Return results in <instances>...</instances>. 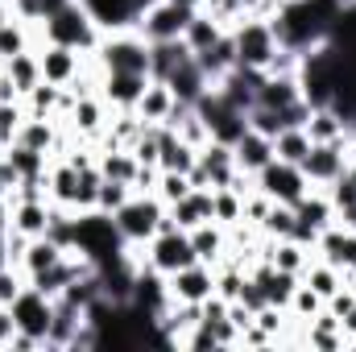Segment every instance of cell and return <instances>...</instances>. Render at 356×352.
I'll use <instances>...</instances> for the list:
<instances>
[{"mask_svg": "<svg viewBox=\"0 0 356 352\" xmlns=\"http://www.w3.org/2000/svg\"><path fill=\"white\" fill-rule=\"evenodd\" d=\"M75 253H83L91 265H112L129 257V241L120 237L108 211L88 207V211H75Z\"/></svg>", "mask_w": 356, "mask_h": 352, "instance_id": "cell-1", "label": "cell"}, {"mask_svg": "<svg viewBox=\"0 0 356 352\" xmlns=\"http://www.w3.org/2000/svg\"><path fill=\"white\" fill-rule=\"evenodd\" d=\"M38 33H42V42L71 46V50H79V54H95V46H99V38H104L99 21L88 13L83 0H71V4H67L63 13H54L46 25H38Z\"/></svg>", "mask_w": 356, "mask_h": 352, "instance_id": "cell-2", "label": "cell"}, {"mask_svg": "<svg viewBox=\"0 0 356 352\" xmlns=\"http://www.w3.org/2000/svg\"><path fill=\"white\" fill-rule=\"evenodd\" d=\"M99 71H129V75H149V42L137 29H108L91 54Z\"/></svg>", "mask_w": 356, "mask_h": 352, "instance_id": "cell-3", "label": "cell"}, {"mask_svg": "<svg viewBox=\"0 0 356 352\" xmlns=\"http://www.w3.org/2000/svg\"><path fill=\"white\" fill-rule=\"evenodd\" d=\"M162 216H166V203H162L158 195L133 191V195H129V203H124V207H120L112 220H116L120 237L129 241V249H145V245L158 237V224H162Z\"/></svg>", "mask_w": 356, "mask_h": 352, "instance_id": "cell-4", "label": "cell"}, {"mask_svg": "<svg viewBox=\"0 0 356 352\" xmlns=\"http://www.w3.org/2000/svg\"><path fill=\"white\" fill-rule=\"evenodd\" d=\"M228 33H232V42H236V67L266 71L269 58L277 54V38H273V25H269L266 17H245V21H236Z\"/></svg>", "mask_w": 356, "mask_h": 352, "instance_id": "cell-5", "label": "cell"}, {"mask_svg": "<svg viewBox=\"0 0 356 352\" xmlns=\"http://www.w3.org/2000/svg\"><path fill=\"white\" fill-rule=\"evenodd\" d=\"M191 17H195V8H186V4H178V0H149V4L137 13L133 29H137L145 42H175V38H182V29H186Z\"/></svg>", "mask_w": 356, "mask_h": 352, "instance_id": "cell-6", "label": "cell"}, {"mask_svg": "<svg viewBox=\"0 0 356 352\" xmlns=\"http://www.w3.org/2000/svg\"><path fill=\"white\" fill-rule=\"evenodd\" d=\"M253 186L273 199V203H286V207H294L307 191H311V178L302 175V166H294V162H282V158H273L269 166H261L257 175H253Z\"/></svg>", "mask_w": 356, "mask_h": 352, "instance_id": "cell-7", "label": "cell"}, {"mask_svg": "<svg viewBox=\"0 0 356 352\" xmlns=\"http://www.w3.org/2000/svg\"><path fill=\"white\" fill-rule=\"evenodd\" d=\"M141 262L149 265V269H158L162 278H170L178 269H186V265H195V245H191V232L186 228H170V232H158L145 249H141Z\"/></svg>", "mask_w": 356, "mask_h": 352, "instance_id": "cell-8", "label": "cell"}, {"mask_svg": "<svg viewBox=\"0 0 356 352\" xmlns=\"http://www.w3.org/2000/svg\"><path fill=\"white\" fill-rule=\"evenodd\" d=\"M8 311H13V323H17V332H25V336H38L42 344H46V336H50V323H54V298L50 294H42L38 286H29L25 282V290L8 303Z\"/></svg>", "mask_w": 356, "mask_h": 352, "instance_id": "cell-9", "label": "cell"}, {"mask_svg": "<svg viewBox=\"0 0 356 352\" xmlns=\"http://www.w3.org/2000/svg\"><path fill=\"white\" fill-rule=\"evenodd\" d=\"M33 50H38V63H42V79L54 83V88H71V83H79L88 75L91 54H79L71 46H54V42H42Z\"/></svg>", "mask_w": 356, "mask_h": 352, "instance_id": "cell-10", "label": "cell"}, {"mask_svg": "<svg viewBox=\"0 0 356 352\" xmlns=\"http://www.w3.org/2000/svg\"><path fill=\"white\" fill-rule=\"evenodd\" d=\"M344 170H348V141H315L311 154L302 158V175L311 178V186H332Z\"/></svg>", "mask_w": 356, "mask_h": 352, "instance_id": "cell-11", "label": "cell"}, {"mask_svg": "<svg viewBox=\"0 0 356 352\" xmlns=\"http://www.w3.org/2000/svg\"><path fill=\"white\" fill-rule=\"evenodd\" d=\"M166 290H170V303H203L216 294V265L195 262L186 269H178L166 278Z\"/></svg>", "mask_w": 356, "mask_h": 352, "instance_id": "cell-12", "label": "cell"}, {"mask_svg": "<svg viewBox=\"0 0 356 352\" xmlns=\"http://www.w3.org/2000/svg\"><path fill=\"white\" fill-rule=\"evenodd\" d=\"M149 88V75H129V71H99V95L112 112H133L137 99Z\"/></svg>", "mask_w": 356, "mask_h": 352, "instance_id": "cell-13", "label": "cell"}, {"mask_svg": "<svg viewBox=\"0 0 356 352\" xmlns=\"http://www.w3.org/2000/svg\"><path fill=\"white\" fill-rule=\"evenodd\" d=\"M108 120H112V108L104 104V95L99 91H83V95H75V108H71V116H67V129L75 133V137H83V141H99V133L108 129Z\"/></svg>", "mask_w": 356, "mask_h": 352, "instance_id": "cell-14", "label": "cell"}, {"mask_svg": "<svg viewBox=\"0 0 356 352\" xmlns=\"http://www.w3.org/2000/svg\"><path fill=\"white\" fill-rule=\"evenodd\" d=\"M249 278L261 286V294H266V303L273 307H290V298H294V290H298V273H286V269H277L273 262L266 257H257V262L249 265Z\"/></svg>", "mask_w": 356, "mask_h": 352, "instance_id": "cell-15", "label": "cell"}, {"mask_svg": "<svg viewBox=\"0 0 356 352\" xmlns=\"http://www.w3.org/2000/svg\"><path fill=\"white\" fill-rule=\"evenodd\" d=\"M199 162V150L191 141H182L170 125H158V170H178L191 175V166Z\"/></svg>", "mask_w": 356, "mask_h": 352, "instance_id": "cell-16", "label": "cell"}, {"mask_svg": "<svg viewBox=\"0 0 356 352\" xmlns=\"http://www.w3.org/2000/svg\"><path fill=\"white\" fill-rule=\"evenodd\" d=\"M50 211H54L50 199H13V220H8V228L21 232V237H29V241H33V237H46Z\"/></svg>", "mask_w": 356, "mask_h": 352, "instance_id": "cell-17", "label": "cell"}, {"mask_svg": "<svg viewBox=\"0 0 356 352\" xmlns=\"http://www.w3.org/2000/svg\"><path fill=\"white\" fill-rule=\"evenodd\" d=\"M199 166H203V175H207V186H211V191H220V186H232V178L241 175V170H236V158H232V150H228V145H220V141H207V145H199Z\"/></svg>", "mask_w": 356, "mask_h": 352, "instance_id": "cell-18", "label": "cell"}, {"mask_svg": "<svg viewBox=\"0 0 356 352\" xmlns=\"http://www.w3.org/2000/svg\"><path fill=\"white\" fill-rule=\"evenodd\" d=\"M232 158H236V170H241V175L253 178L261 166H269V162H273V137H266V133H253V129H249V133L232 145Z\"/></svg>", "mask_w": 356, "mask_h": 352, "instance_id": "cell-19", "label": "cell"}, {"mask_svg": "<svg viewBox=\"0 0 356 352\" xmlns=\"http://www.w3.org/2000/svg\"><path fill=\"white\" fill-rule=\"evenodd\" d=\"M224 33H228V25H224L220 17H211L207 8H195V17H191L186 29H182V42H186L191 54H203V50H211Z\"/></svg>", "mask_w": 356, "mask_h": 352, "instance_id": "cell-20", "label": "cell"}, {"mask_svg": "<svg viewBox=\"0 0 356 352\" xmlns=\"http://www.w3.org/2000/svg\"><path fill=\"white\" fill-rule=\"evenodd\" d=\"M166 211H170V220H175L178 228H186V232L199 228V224H207V220H216V216H211V191H199V186H191V191H186L178 203H170Z\"/></svg>", "mask_w": 356, "mask_h": 352, "instance_id": "cell-21", "label": "cell"}, {"mask_svg": "<svg viewBox=\"0 0 356 352\" xmlns=\"http://www.w3.org/2000/svg\"><path fill=\"white\" fill-rule=\"evenodd\" d=\"M191 245H195V257H199V262L220 265L228 257V228L216 224V220H207V224L191 228Z\"/></svg>", "mask_w": 356, "mask_h": 352, "instance_id": "cell-22", "label": "cell"}, {"mask_svg": "<svg viewBox=\"0 0 356 352\" xmlns=\"http://www.w3.org/2000/svg\"><path fill=\"white\" fill-rule=\"evenodd\" d=\"M294 99H302L298 75H266L261 88H257V108H269V112H282Z\"/></svg>", "mask_w": 356, "mask_h": 352, "instance_id": "cell-23", "label": "cell"}, {"mask_svg": "<svg viewBox=\"0 0 356 352\" xmlns=\"http://www.w3.org/2000/svg\"><path fill=\"white\" fill-rule=\"evenodd\" d=\"M186 58H191V50H186L182 38H175V42H149V79L166 83Z\"/></svg>", "mask_w": 356, "mask_h": 352, "instance_id": "cell-24", "label": "cell"}, {"mask_svg": "<svg viewBox=\"0 0 356 352\" xmlns=\"http://www.w3.org/2000/svg\"><path fill=\"white\" fill-rule=\"evenodd\" d=\"M71 249H58L50 237H33L29 245H25V253H21V262H17V269L25 273V282L33 278V273H42V269H50L54 262H63Z\"/></svg>", "mask_w": 356, "mask_h": 352, "instance_id": "cell-25", "label": "cell"}, {"mask_svg": "<svg viewBox=\"0 0 356 352\" xmlns=\"http://www.w3.org/2000/svg\"><path fill=\"white\" fill-rule=\"evenodd\" d=\"M166 88L175 91V99H182V104H195L203 91L211 88V79L203 75V67H199V63H195V54H191V58H186V63L175 71V75L166 79Z\"/></svg>", "mask_w": 356, "mask_h": 352, "instance_id": "cell-26", "label": "cell"}, {"mask_svg": "<svg viewBox=\"0 0 356 352\" xmlns=\"http://www.w3.org/2000/svg\"><path fill=\"white\" fill-rule=\"evenodd\" d=\"M4 67V75L13 79V88H17V95L25 99L29 91L42 83V63H38V50H25V54H13L8 63H0Z\"/></svg>", "mask_w": 356, "mask_h": 352, "instance_id": "cell-27", "label": "cell"}, {"mask_svg": "<svg viewBox=\"0 0 356 352\" xmlns=\"http://www.w3.org/2000/svg\"><path fill=\"white\" fill-rule=\"evenodd\" d=\"M170 108H175V91L166 88V83H158V79H149V88H145V95L137 99L133 112H137L145 125H166Z\"/></svg>", "mask_w": 356, "mask_h": 352, "instance_id": "cell-28", "label": "cell"}, {"mask_svg": "<svg viewBox=\"0 0 356 352\" xmlns=\"http://www.w3.org/2000/svg\"><path fill=\"white\" fill-rule=\"evenodd\" d=\"M95 166H99V175L104 178H120V182H133L137 175V158H133V150H124V145H99L95 150Z\"/></svg>", "mask_w": 356, "mask_h": 352, "instance_id": "cell-29", "label": "cell"}, {"mask_svg": "<svg viewBox=\"0 0 356 352\" xmlns=\"http://www.w3.org/2000/svg\"><path fill=\"white\" fill-rule=\"evenodd\" d=\"M307 137L311 141H348V120L336 108H311L307 116Z\"/></svg>", "mask_w": 356, "mask_h": 352, "instance_id": "cell-30", "label": "cell"}, {"mask_svg": "<svg viewBox=\"0 0 356 352\" xmlns=\"http://www.w3.org/2000/svg\"><path fill=\"white\" fill-rule=\"evenodd\" d=\"M195 63L203 67V75L216 83L220 75H228L232 67H236V42H232V33H224L211 50H203V54H195Z\"/></svg>", "mask_w": 356, "mask_h": 352, "instance_id": "cell-31", "label": "cell"}, {"mask_svg": "<svg viewBox=\"0 0 356 352\" xmlns=\"http://www.w3.org/2000/svg\"><path fill=\"white\" fill-rule=\"evenodd\" d=\"M4 158L13 162V170H17L21 182H33V178L50 175V158H46V154H38V150H29V145H21V141H13V145L4 150Z\"/></svg>", "mask_w": 356, "mask_h": 352, "instance_id": "cell-32", "label": "cell"}, {"mask_svg": "<svg viewBox=\"0 0 356 352\" xmlns=\"http://www.w3.org/2000/svg\"><path fill=\"white\" fill-rule=\"evenodd\" d=\"M302 282H307V286H311V290H315V294H319L323 303H327V298H332V294H336V290L344 286V269H336L332 262L315 257V262L302 269Z\"/></svg>", "mask_w": 356, "mask_h": 352, "instance_id": "cell-33", "label": "cell"}, {"mask_svg": "<svg viewBox=\"0 0 356 352\" xmlns=\"http://www.w3.org/2000/svg\"><path fill=\"white\" fill-rule=\"evenodd\" d=\"M25 50H33V25H25L21 17L0 21V63H8L13 54H25Z\"/></svg>", "mask_w": 356, "mask_h": 352, "instance_id": "cell-34", "label": "cell"}, {"mask_svg": "<svg viewBox=\"0 0 356 352\" xmlns=\"http://www.w3.org/2000/svg\"><path fill=\"white\" fill-rule=\"evenodd\" d=\"M311 145H315V141L307 137V129H282V133L273 137V158L302 166V158L311 154Z\"/></svg>", "mask_w": 356, "mask_h": 352, "instance_id": "cell-35", "label": "cell"}, {"mask_svg": "<svg viewBox=\"0 0 356 352\" xmlns=\"http://www.w3.org/2000/svg\"><path fill=\"white\" fill-rule=\"evenodd\" d=\"M211 216H216V224H224V228L241 224V220H245V195L232 191V186L211 191Z\"/></svg>", "mask_w": 356, "mask_h": 352, "instance_id": "cell-36", "label": "cell"}, {"mask_svg": "<svg viewBox=\"0 0 356 352\" xmlns=\"http://www.w3.org/2000/svg\"><path fill=\"white\" fill-rule=\"evenodd\" d=\"M67 4H71V0H13L17 17H21L25 25H33V29H38V25H46V21H50L54 13H63Z\"/></svg>", "mask_w": 356, "mask_h": 352, "instance_id": "cell-37", "label": "cell"}, {"mask_svg": "<svg viewBox=\"0 0 356 352\" xmlns=\"http://www.w3.org/2000/svg\"><path fill=\"white\" fill-rule=\"evenodd\" d=\"M129 195H133V182L104 178V182H99V191H95V207H99V211H108V216H116V211L129 203Z\"/></svg>", "mask_w": 356, "mask_h": 352, "instance_id": "cell-38", "label": "cell"}, {"mask_svg": "<svg viewBox=\"0 0 356 352\" xmlns=\"http://www.w3.org/2000/svg\"><path fill=\"white\" fill-rule=\"evenodd\" d=\"M323 307H327V303H323L307 282H298V290H294V298H290V307H286V311H290V319H294V323H311Z\"/></svg>", "mask_w": 356, "mask_h": 352, "instance_id": "cell-39", "label": "cell"}, {"mask_svg": "<svg viewBox=\"0 0 356 352\" xmlns=\"http://www.w3.org/2000/svg\"><path fill=\"white\" fill-rule=\"evenodd\" d=\"M245 133H249V112H236V108H232L224 120L211 125V141H220V145H228V150H232Z\"/></svg>", "mask_w": 356, "mask_h": 352, "instance_id": "cell-40", "label": "cell"}, {"mask_svg": "<svg viewBox=\"0 0 356 352\" xmlns=\"http://www.w3.org/2000/svg\"><path fill=\"white\" fill-rule=\"evenodd\" d=\"M257 232H261V237H273V241L290 237V232H294V207H286V203H269V211H266V220L257 224Z\"/></svg>", "mask_w": 356, "mask_h": 352, "instance_id": "cell-41", "label": "cell"}, {"mask_svg": "<svg viewBox=\"0 0 356 352\" xmlns=\"http://www.w3.org/2000/svg\"><path fill=\"white\" fill-rule=\"evenodd\" d=\"M186 191H191V178L178 175V170H162V175H158V186H154V195H158L166 207H170V203H178Z\"/></svg>", "mask_w": 356, "mask_h": 352, "instance_id": "cell-42", "label": "cell"}, {"mask_svg": "<svg viewBox=\"0 0 356 352\" xmlns=\"http://www.w3.org/2000/svg\"><path fill=\"white\" fill-rule=\"evenodd\" d=\"M25 116H29V112H25V99H0V133H4L8 141L17 137V129L25 125Z\"/></svg>", "mask_w": 356, "mask_h": 352, "instance_id": "cell-43", "label": "cell"}, {"mask_svg": "<svg viewBox=\"0 0 356 352\" xmlns=\"http://www.w3.org/2000/svg\"><path fill=\"white\" fill-rule=\"evenodd\" d=\"M21 290H25V273H21L17 265H4V269H0V307H8Z\"/></svg>", "mask_w": 356, "mask_h": 352, "instance_id": "cell-44", "label": "cell"}, {"mask_svg": "<svg viewBox=\"0 0 356 352\" xmlns=\"http://www.w3.org/2000/svg\"><path fill=\"white\" fill-rule=\"evenodd\" d=\"M269 203H273V199H266V195H261V191H257V186H253V191H249V195H245V224H253V228H257V224H261V220H266Z\"/></svg>", "mask_w": 356, "mask_h": 352, "instance_id": "cell-45", "label": "cell"}, {"mask_svg": "<svg viewBox=\"0 0 356 352\" xmlns=\"http://www.w3.org/2000/svg\"><path fill=\"white\" fill-rule=\"evenodd\" d=\"M241 349H277V336H269L266 328L249 323V328L241 332Z\"/></svg>", "mask_w": 356, "mask_h": 352, "instance_id": "cell-46", "label": "cell"}, {"mask_svg": "<svg viewBox=\"0 0 356 352\" xmlns=\"http://www.w3.org/2000/svg\"><path fill=\"white\" fill-rule=\"evenodd\" d=\"M158 166H149V162H141L137 166V175H133V191H145V195H154V186H158Z\"/></svg>", "mask_w": 356, "mask_h": 352, "instance_id": "cell-47", "label": "cell"}, {"mask_svg": "<svg viewBox=\"0 0 356 352\" xmlns=\"http://www.w3.org/2000/svg\"><path fill=\"white\" fill-rule=\"evenodd\" d=\"M236 303H245V307H249V311H253V315H257V311H261V307H266V294H261V286H257V282H253V278H249V282H245V290H241V298H236Z\"/></svg>", "mask_w": 356, "mask_h": 352, "instance_id": "cell-48", "label": "cell"}, {"mask_svg": "<svg viewBox=\"0 0 356 352\" xmlns=\"http://www.w3.org/2000/svg\"><path fill=\"white\" fill-rule=\"evenodd\" d=\"M13 332H17V323H13V311H8V307H0V349H8Z\"/></svg>", "mask_w": 356, "mask_h": 352, "instance_id": "cell-49", "label": "cell"}, {"mask_svg": "<svg viewBox=\"0 0 356 352\" xmlns=\"http://www.w3.org/2000/svg\"><path fill=\"white\" fill-rule=\"evenodd\" d=\"M336 224H344L348 232H356V203L353 207H344V211H336Z\"/></svg>", "mask_w": 356, "mask_h": 352, "instance_id": "cell-50", "label": "cell"}, {"mask_svg": "<svg viewBox=\"0 0 356 352\" xmlns=\"http://www.w3.org/2000/svg\"><path fill=\"white\" fill-rule=\"evenodd\" d=\"M0 99H21V95H17V88H13V79L4 75V67H0Z\"/></svg>", "mask_w": 356, "mask_h": 352, "instance_id": "cell-51", "label": "cell"}, {"mask_svg": "<svg viewBox=\"0 0 356 352\" xmlns=\"http://www.w3.org/2000/svg\"><path fill=\"white\" fill-rule=\"evenodd\" d=\"M13 265V253H8V228H0V269Z\"/></svg>", "mask_w": 356, "mask_h": 352, "instance_id": "cell-52", "label": "cell"}, {"mask_svg": "<svg viewBox=\"0 0 356 352\" xmlns=\"http://www.w3.org/2000/svg\"><path fill=\"white\" fill-rule=\"evenodd\" d=\"M344 175H348V182L356 186V162H348V170H344Z\"/></svg>", "mask_w": 356, "mask_h": 352, "instance_id": "cell-53", "label": "cell"}, {"mask_svg": "<svg viewBox=\"0 0 356 352\" xmlns=\"http://www.w3.org/2000/svg\"><path fill=\"white\" fill-rule=\"evenodd\" d=\"M178 4H186V8H203V0H178Z\"/></svg>", "mask_w": 356, "mask_h": 352, "instance_id": "cell-54", "label": "cell"}, {"mask_svg": "<svg viewBox=\"0 0 356 352\" xmlns=\"http://www.w3.org/2000/svg\"><path fill=\"white\" fill-rule=\"evenodd\" d=\"M8 145H13V141H8V137H4V133H0V154H4V150H8Z\"/></svg>", "mask_w": 356, "mask_h": 352, "instance_id": "cell-55", "label": "cell"}, {"mask_svg": "<svg viewBox=\"0 0 356 352\" xmlns=\"http://www.w3.org/2000/svg\"><path fill=\"white\" fill-rule=\"evenodd\" d=\"M137 4H141V8H145V4H149V0H137Z\"/></svg>", "mask_w": 356, "mask_h": 352, "instance_id": "cell-56", "label": "cell"}, {"mask_svg": "<svg viewBox=\"0 0 356 352\" xmlns=\"http://www.w3.org/2000/svg\"><path fill=\"white\" fill-rule=\"evenodd\" d=\"M353 273H356V269H353Z\"/></svg>", "mask_w": 356, "mask_h": 352, "instance_id": "cell-57", "label": "cell"}]
</instances>
